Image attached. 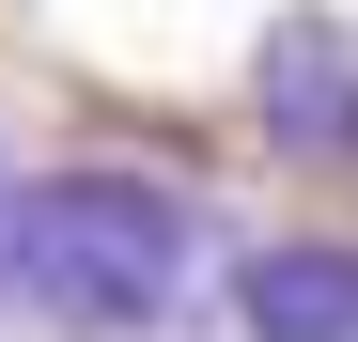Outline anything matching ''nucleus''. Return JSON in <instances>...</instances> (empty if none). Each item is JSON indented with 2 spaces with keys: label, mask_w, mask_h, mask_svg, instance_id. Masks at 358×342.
I'll return each mask as SVG.
<instances>
[{
  "label": "nucleus",
  "mask_w": 358,
  "mask_h": 342,
  "mask_svg": "<svg viewBox=\"0 0 358 342\" xmlns=\"http://www.w3.org/2000/svg\"><path fill=\"white\" fill-rule=\"evenodd\" d=\"M234 327L250 342H358V249L343 234H280L234 265Z\"/></svg>",
  "instance_id": "3"
},
{
  "label": "nucleus",
  "mask_w": 358,
  "mask_h": 342,
  "mask_svg": "<svg viewBox=\"0 0 358 342\" xmlns=\"http://www.w3.org/2000/svg\"><path fill=\"white\" fill-rule=\"evenodd\" d=\"M0 280L63 327H156L187 296V202L141 171H47L0 218Z\"/></svg>",
  "instance_id": "1"
},
{
  "label": "nucleus",
  "mask_w": 358,
  "mask_h": 342,
  "mask_svg": "<svg viewBox=\"0 0 358 342\" xmlns=\"http://www.w3.org/2000/svg\"><path fill=\"white\" fill-rule=\"evenodd\" d=\"M250 125L312 171H358V16H280L250 47Z\"/></svg>",
  "instance_id": "2"
},
{
  "label": "nucleus",
  "mask_w": 358,
  "mask_h": 342,
  "mask_svg": "<svg viewBox=\"0 0 358 342\" xmlns=\"http://www.w3.org/2000/svg\"><path fill=\"white\" fill-rule=\"evenodd\" d=\"M0 218H16V187H0Z\"/></svg>",
  "instance_id": "4"
}]
</instances>
